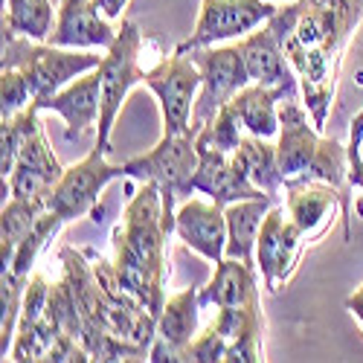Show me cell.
<instances>
[{
  "mask_svg": "<svg viewBox=\"0 0 363 363\" xmlns=\"http://www.w3.org/2000/svg\"><path fill=\"white\" fill-rule=\"evenodd\" d=\"M360 21L363 0H294L267 21L296 70L302 102L320 131L335 105L340 67Z\"/></svg>",
  "mask_w": 363,
  "mask_h": 363,
  "instance_id": "6da1fadb",
  "label": "cell"
},
{
  "mask_svg": "<svg viewBox=\"0 0 363 363\" xmlns=\"http://www.w3.org/2000/svg\"><path fill=\"white\" fill-rule=\"evenodd\" d=\"M166 227L163 195L155 180H145L125 203L123 224L113 227V267L123 285L160 320L166 308Z\"/></svg>",
  "mask_w": 363,
  "mask_h": 363,
  "instance_id": "7a4b0ae2",
  "label": "cell"
},
{
  "mask_svg": "<svg viewBox=\"0 0 363 363\" xmlns=\"http://www.w3.org/2000/svg\"><path fill=\"white\" fill-rule=\"evenodd\" d=\"M320 128L299 96H291L279 105V137H277V157L285 184L294 180H323L331 184L343 203V241L352 238V184H349V155L337 140H325L317 134Z\"/></svg>",
  "mask_w": 363,
  "mask_h": 363,
  "instance_id": "3957f363",
  "label": "cell"
},
{
  "mask_svg": "<svg viewBox=\"0 0 363 363\" xmlns=\"http://www.w3.org/2000/svg\"><path fill=\"white\" fill-rule=\"evenodd\" d=\"M102 65V55L90 50H70L55 47L50 41H33L18 35L9 23H4V50H0V70H21L29 84H33V105L41 111V105L55 96L62 87H67L73 79H79L87 70H96Z\"/></svg>",
  "mask_w": 363,
  "mask_h": 363,
  "instance_id": "277c9868",
  "label": "cell"
},
{
  "mask_svg": "<svg viewBox=\"0 0 363 363\" xmlns=\"http://www.w3.org/2000/svg\"><path fill=\"white\" fill-rule=\"evenodd\" d=\"M58 262H62V277L70 285V294L76 299V311L82 320V343L90 352V360L111 363V360H140L148 357L143 346H134L128 340H119L108 335L102 325V291L99 279L94 274L84 250L76 247H62L58 250Z\"/></svg>",
  "mask_w": 363,
  "mask_h": 363,
  "instance_id": "5b68a950",
  "label": "cell"
},
{
  "mask_svg": "<svg viewBox=\"0 0 363 363\" xmlns=\"http://www.w3.org/2000/svg\"><path fill=\"white\" fill-rule=\"evenodd\" d=\"M198 128L192 125L186 134H163L155 148L123 163L125 177L155 180L163 195V227L174 233V201L192 195V174L198 169Z\"/></svg>",
  "mask_w": 363,
  "mask_h": 363,
  "instance_id": "8992f818",
  "label": "cell"
},
{
  "mask_svg": "<svg viewBox=\"0 0 363 363\" xmlns=\"http://www.w3.org/2000/svg\"><path fill=\"white\" fill-rule=\"evenodd\" d=\"M140 50H143V29L137 21H123L116 41L108 47L99 65L102 79V111L96 125V145L102 151H111V134L116 125L119 108H123L131 87L143 84L145 70L140 67Z\"/></svg>",
  "mask_w": 363,
  "mask_h": 363,
  "instance_id": "52a82bcc",
  "label": "cell"
},
{
  "mask_svg": "<svg viewBox=\"0 0 363 363\" xmlns=\"http://www.w3.org/2000/svg\"><path fill=\"white\" fill-rule=\"evenodd\" d=\"M186 55L201 70V94L192 108V125L201 131L227 102H233V96L241 87L250 84V73L235 44L195 47V50H186Z\"/></svg>",
  "mask_w": 363,
  "mask_h": 363,
  "instance_id": "ba28073f",
  "label": "cell"
},
{
  "mask_svg": "<svg viewBox=\"0 0 363 363\" xmlns=\"http://www.w3.org/2000/svg\"><path fill=\"white\" fill-rule=\"evenodd\" d=\"M143 84L157 96L163 113V134H186L192 128V108L201 94V70L186 52H172L145 70Z\"/></svg>",
  "mask_w": 363,
  "mask_h": 363,
  "instance_id": "9c48e42d",
  "label": "cell"
},
{
  "mask_svg": "<svg viewBox=\"0 0 363 363\" xmlns=\"http://www.w3.org/2000/svg\"><path fill=\"white\" fill-rule=\"evenodd\" d=\"M108 151H102L99 145L90 148V155L79 163H73L70 169H65L62 180L52 186L50 192V209L58 213L67 221L84 218V216H99V195L102 189L116 177H125L123 166L108 163Z\"/></svg>",
  "mask_w": 363,
  "mask_h": 363,
  "instance_id": "30bf717a",
  "label": "cell"
},
{
  "mask_svg": "<svg viewBox=\"0 0 363 363\" xmlns=\"http://www.w3.org/2000/svg\"><path fill=\"white\" fill-rule=\"evenodd\" d=\"M277 9L279 6H274L270 0H201L195 33L186 41H180L177 50L186 52L195 47H213L221 41L245 38L253 29L264 26Z\"/></svg>",
  "mask_w": 363,
  "mask_h": 363,
  "instance_id": "8fae6325",
  "label": "cell"
},
{
  "mask_svg": "<svg viewBox=\"0 0 363 363\" xmlns=\"http://www.w3.org/2000/svg\"><path fill=\"white\" fill-rule=\"evenodd\" d=\"M38 113L41 111L33 105L15 169L9 177H4V192L9 198H50L52 186L65 174V166L58 163V157L52 155V148L47 143Z\"/></svg>",
  "mask_w": 363,
  "mask_h": 363,
  "instance_id": "7c38bea8",
  "label": "cell"
},
{
  "mask_svg": "<svg viewBox=\"0 0 363 363\" xmlns=\"http://www.w3.org/2000/svg\"><path fill=\"white\" fill-rule=\"evenodd\" d=\"M302 247H306V233L288 218L285 206L274 203L267 209L256 241V267L270 294H277L294 277Z\"/></svg>",
  "mask_w": 363,
  "mask_h": 363,
  "instance_id": "4fadbf2b",
  "label": "cell"
},
{
  "mask_svg": "<svg viewBox=\"0 0 363 363\" xmlns=\"http://www.w3.org/2000/svg\"><path fill=\"white\" fill-rule=\"evenodd\" d=\"M195 148H198V169L192 174V192H203L209 195V201H216L221 206H230L235 201H250V198H270L247 177L245 166L238 163L235 155L218 151L201 140H195Z\"/></svg>",
  "mask_w": 363,
  "mask_h": 363,
  "instance_id": "5bb4252c",
  "label": "cell"
},
{
  "mask_svg": "<svg viewBox=\"0 0 363 363\" xmlns=\"http://www.w3.org/2000/svg\"><path fill=\"white\" fill-rule=\"evenodd\" d=\"M198 311H201V288H184L166 299V308L157 320V335L148 349L151 363H180L186 360V349L198 337Z\"/></svg>",
  "mask_w": 363,
  "mask_h": 363,
  "instance_id": "9a60e30c",
  "label": "cell"
},
{
  "mask_svg": "<svg viewBox=\"0 0 363 363\" xmlns=\"http://www.w3.org/2000/svg\"><path fill=\"white\" fill-rule=\"evenodd\" d=\"M55 29L50 35V44L70 47V50H108L119 29L111 26V18L99 9L96 0H58Z\"/></svg>",
  "mask_w": 363,
  "mask_h": 363,
  "instance_id": "2e32d148",
  "label": "cell"
},
{
  "mask_svg": "<svg viewBox=\"0 0 363 363\" xmlns=\"http://www.w3.org/2000/svg\"><path fill=\"white\" fill-rule=\"evenodd\" d=\"M174 233L180 241L209 262H221L227 250V216L216 201L189 198L174 213Z\"/></svg>",
  "mask_w": 363,
  "mask_h": 363,
  "instance_id": "e0dca14e",
  "label": "cell"
},
{
  "mask_svg": "<svg viewBox=\"0 0 363 363\" xmlns=\"http://www.w3.org/2000/svg\"><path fill=\"white\" fill-rule=\"evenodd\" d=\"M235 47L241 52L250 73V82L256 84H267V87H285L291 94L299 96V79L294 65L288 62V55L282 50L279 35L270 29V23L253 29L250 35L235 38Z\"/></svg>",
  "mask_w": 363,
  "mask_h": 363,
  "instance_id": "ac0fdd59",
  "label": "cell"
},
{
  "mask_svg": "<svg viewBox=\"0 0 363 363\" xmlns=\"http://www.w3.org/2000/svg\"><path fill=\"white\" fill-rule=\"evenodd\" d=\"M41 111H52L65 119V137L82 140L99 125V111H102V79L99 67L87 70L79 79H73L67 87H62L55 96H50Z\"/></svg>",
  "mask_w": 363,
  "mask_h": 363,
  "instance_id": "d6986e66",
  "label": "cell"
},
{
  "mask_svg": "<svg viewBox=\"0 0 363 363\" xmlns=\"http://www.w3.org/2000/svg\"><path fill=\"white\" fill-rule=\"evenodd\" d=\"M262 308L256 264L224 256L216 274L201 288V308Z\"/></svg>",
  "mask_w": 363,
  "mask_h": 363,
  "instance_id": "ffe728a7",
  "label": "cell"
},
{
  "mask_svg": "<svg viewBox=\"0 0 363 363\" xmlns=\"http://www.w3.org/2000/svg\"><path fill=\"white\" fill-rule=\"evenodd\" d=\"M340 203H343L340 192L331 184H323V180H294V184H285V213L306 235H320L331 221L328 216Z\"/></svg>",
  "mask_w": 363,
  "mask_h": 363,
  "instance_id": "44dd1931",
  "label": "cell"
},
{
  "mask_svg": "<svg viewBox=\"0 0 363 363\" xmlns=\"http://www.w3.org/2000/svg\"><path fill=\"white\" fill-rule=\"evenodd\" d=\"M291 96H296V94H291L285 87H267V84L250 82L247 87H241L233 96V105H235V113L247 134L274 140V137H279V105Z\"/></svg>",
  "mask_w": 363,
  "mask_h": 363,
  "instance_id": "7402d4cb",
  "label": "cell"
},
{
  "mask_svg": "<svg viewBox=\"0 0 363 363\" xmlns=\"http://www.w3.org/2000/svg\"><path fill=\"white\" fill-rule=\"evenodd\" d=\"M274 203H279V198H250V201H235V203L224 206V216H227V250H224V256L256 264L259 230H262L267 209Z\"/></svg>",
  "mask_w": 363,
  "mask_h": 363,
  "instance_id": "603a6c76",
  "label": "cell"
},
{
  "mask_svg": "<svg viewBox=\"0 0 363 363\" xmlns=\"http://www.w3.org/2000/svg\"><path fill=\"white\" fill-rule=\"evenodd\" d=\"M233 155L238 157V163L245 166L247 177L264 195L279 198V192L285 189V177H282V169H279V157H277V145L274 143L245 131L241 145L233 151Z\"/></svg>",
  "mask_w": 363,
  "mask_h": 363,
  "instance_id": "cb8c5ba5",
  "label": "cell"
},
{
  "mask_svg": "<svg viewBox=\"0 0 363 363\" xmlns=\"http://www.w3.org/2000/svg\"><path fill=\"white\" fill-rule=\"evenodd\" d=\"M50 209V198H9L0 213V259L9 267L18 245Z\"/></svg>",
  "mask_w": 363,
  "mask_h": 363,
  "instance_id": "d4e9b609",
  "label": "cell"
},
{
  "mask_svg": "<svg viewBox=\"0 0 363 363\" xmlns=\"http://www.w3.org/2000/svg\"><path fill=\"white\" fill-rule=\"evenodd\" d=\"M52 6L55 0H6L4 23H9L23 38L50 41L55 29V15H58V9Z\"/></svg>",
  "mask_w": 363,
  "mask_h": 363,
  "instance_id": "484cf974",
  "label": "cell"
},
{
  "mask_svg": "<svg viewBox=\"0 0 363 363\" xmlns=\"http://www.w3.org/2000/svg\"><path fill=\"white\" fill-rule=\"evenodd\" d=\"M62 224H65V218L58 216V213H52V209H47V213L38 218V224L26 233V238L18 245V250H15V256H12V262H9V267H4V274L9 270V274H15L18 279H29L33 277V267H35V256L41 253V247L47 245V241L62 230Z\"/></svg>",
  "mask_w": 363,
  "mask_h": 363,
  "instance_id": "4316f807",
  "label": "cell"
},
{
  "mask_svg": "<svg viewBox=\"0 0 363 363\" xmlns=\"http://www.w3.org/2000/svg\"><path fill=\"white\" fill-rule=\"evenodd\" d=\"M241 137H245V125H241V119L235 113V105L227 102L209 123L198 131V140L213 145L218 151H227V155H233V151L241 145Z\"/></svg>",
  "mask_w": 363,
  "mask_h": 363,
  "instance_id": "83f0119b",
  "label": "cell"
},
{
  "mask_svg": "<svg viewBox=\"0 0 363 363\" xmlns=\"http://www.w3.org/2000/svg\"><path fill=\"white\" fill-rule=\"evenodd\" d=\"M33 84H29V79L9 67V70H0V119H9L15 116L18 111L29 108L33 105Z\"/></svg>",
  "mask_w": 363,
  "mask_h": 363,
  "instance_id": "f1b7e54d",
  "label": "cell"
},
{
  "mask_svg": "<svg viewBox=\"0 0 363 363\" xmlns=\"http://www.w3.org/2000/svg\"><path fill=\"white\" fill-rule=\"evenodd\" d=\"M96 4H99V9L105 12V18H119V15H123L125 9H128V4H131V0H96Z\"/></svg>",
  "mask_w": 363,
  "mask_h": 363,
  "instance_id": "f546056e",
  "label": "cell"
},
{
  "mask_svg": "<svg viewBox=\"0 0 363 363\" xmlns=\"http://www.w3.org/2000/svg\"><path fill=\"white\" fill-rule=\"evenodd\" d=\"M346 311H349L352 317H357V320H360V325H363V285H360L354 294H349V296H346Z\"/></svg>",
  "mask_w": 363,
  "mask_h": 363,
  "instance_id": "4dcf8cb0",
  "label": "cell"
},
{
  "mask_svg": "<svg viewBox=\"0 0 363 363\" xmlns=\"http://www.w3.org/2000/svg\"><path fill=\"white\" fill-rule=\"evenodd\" d=\"M354 206H357V213H360V216H363V195H360V201H357V203H354Z\"/></svg>",
  "mask_w": 363,
  "mask_h": 363,
  "instance_id": "1f68e13d",
  "label": "cell"
},
{
  "mask_svg": "<svg viewBox=\"0 0 363 363\" xmlns=\"http://www.w3.org/2000/svg\"><path fill=\"white\" fill-rule=\"evenodd\" d=\"M55 6H58V0H55Z\"/></svg>",
  "mask_w": 363,
  "mask_h": 363,
  "instance_id": "d6a6232c",
  "label": "cell"
}]
</instances>
